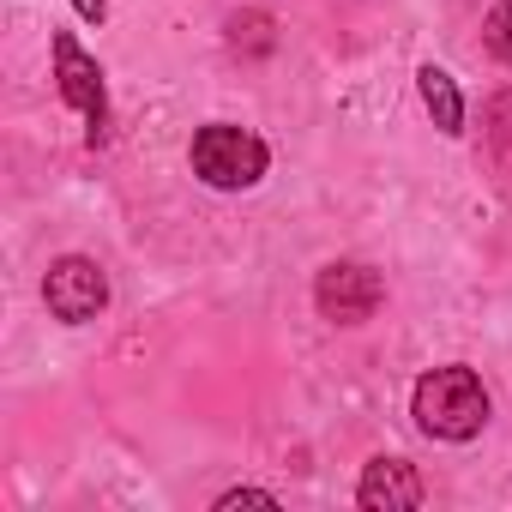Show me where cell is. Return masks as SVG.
Masks as SVG:
<instances>
[{
  "instance_id": "9c48e42d",
  "label": "cell",
  "mask_w": 512,
  "mask_h": 512,
  "mask_svg": "<svg viewBox=\"0 0 512 512\" xmlns=\"http://www.w3.org/2000/svg\"><path fill=\"white\" fill-rule=\"evenodd\" d=\"M482 121H488V139H494L500 151H512V91H494L488 109H482Z\"/></svg>"
},
{
  "instance_id": "5b68a950",
  "label": "cell",
  "mask_w": 512,
  "mask_h": 512,
  "mask_svg": "<svg viewBox=\"0 0 512 512\" xmlns=\"http://www.w3.org/2000/svg\"><path fill=\"white\" fill-rule=\"evenodd\" d=\"M55 73H61V97L91 121V145L103 139V121H109V103H103V73H97V61L61 31L55 37Z\"/></svg>"
},
{
  "instance_id": "3957f363",
  "label": "cell",
  "mask_w": 512,
  "mask_h": 512,
  "mask_svg": "<svg viewBox=\"0 0 512 512\" xmlns=\"http://www.w3.org/2000/svg\"><path fill=\"white\" fill-rule=\"evenodd\" d=\"M43 302H49L55 320L85 326V320H97V314L109 308V278H103L97 260H85V253H67V260H55L49 278H43Z\"/></svg>"
},
{
  "instance_id": "7a4b0ae2",
  "label": "cell",
  "mask_w": 512,
  "mask_h": 512,
  "mask_svg": "<svg viewBox=\"0 0 512 512\" xmlns=\"http://www.w3.org/2000/svg\"><path fill=\"white\" fill-rule=\"evenodd\" d=\"M193 175H199L205 187L241 193V187H253V181L266 175V145L253 139L247 127H229V121L199 127V133H193Z\"/></svg>"
},
{
  "instance_id": "277c9868",
  "label": "cell",
  "mask_w": 512,
  "mask_h": 512,
  "mask_svg": "<svg viewBox=\"0 0 512 512\" xmlns=\"http://www.w3.org/2000/svg\"><path fill=\"white\" fill-rule=\"evenodd\" d=\"M314 302H320L326 320H338V326H362V320H374V308L386 302V284H380L368 266L338 260V266H326V272L314 278Z\"/></svg>"
},
{
  "instance_id": "8fae6325",
  "label": "cell",
  "mask_w": 512,
  "mask_h": 512,
  "mask_svg": "<svg viewBox=\"0 0 512 512\" xmlns=\"http://www.w3.org/2000/svg\"><path fill=\"white\" fill-rule=\"evenodd\" d=\"M79 7V19H91V25H103V0H73Z\"/></svg>"
},
{
  "instance_id": "6da1fadb",
  "label": "cell",
  "mask_w": 512,
  "mask_h": 512,
  "mask_svg": "<svg viewBox=\"0 0 512 512\" xmlns=\"http://www.w3.org/2000/svg\"><path fill=\"white\" fill-rule=\"evenodd\" d=\"M410 416L434 440H476L482 422H488V392L470 368H434V374L416 380Z\"/></svg>"
},
{
  "instance_id": "52a82bcc",
  "label": "cell",
  "mask_w": 512,
  "mask_h": 512,
  "mask_svg": "<svg viewBox=\"0 0 512 512\" xmlns=\"http://www.w3.org/2000/svg\"><path fill=\"white\" fill-rule=\"evenodd\" d=\"M416 85H422V103H428L434 127H440V133H464V103H458V85H452V73H440V67H422V73H416Z\"/></svg>"
},
{
  "instance_id": "ba28073f",
  "label": "cell",
  "mask_w": 512,
  "mask_h": 512,
  "mask_svg": "<svg viewBox=\"0 0 512 512\" xmlns=\"http://www.w3.org/2000/svg\"><path fill=\"white\" fill-rule=\"evenodd\" d=\"M482 43L494 49V61H506V67H512V0H500V7L488 13V25H482Z\"/></svg>"
},
{
  "instance_id": "30bf717a",
  "label": "cell",
  "mask_w": 512,
  "mask_h": 512,
  "mask_svg": "<svg viewBox=\"0 0 512 512\" xmlns=\"http://www.w3.org/2000/svg\"><path fill=\"white\" fill-rule=\"evenodd\" d=\"M241 500H247V506H278V494H266V488H229V494L217 500V512H229V506H241Z\"/></svg>"
},
{
  "instance_id": "8992f818",
  "label": "cell",
  "mask_w": 512,
  "mask_h": 512,
  "mask_svg": "<svg viewBox=\"0 0 512 512\" xmlns=\"http://www.w3.org/2000/svg\"><path fill=\"white\" fill-rule=\"evenodd\" d=\"M356 506L368 512H416L422 506V476L404 458H374L356 482Z\"/></svg>"
}]
</instances>
